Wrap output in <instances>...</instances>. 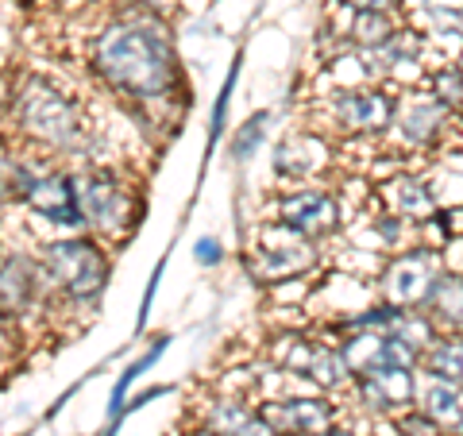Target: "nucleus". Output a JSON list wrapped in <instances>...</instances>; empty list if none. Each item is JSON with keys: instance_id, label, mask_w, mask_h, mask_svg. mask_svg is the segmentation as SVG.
Listing matches in <instances>:
<instances>
[{"instance_id": "nucleus-1", "label": "nucleus", "mask_w": 463, "mask_h": 436, "mask_svg": "<svg viewBox=\"0 0 463 436\" xmlns=\"http://www.w3.org/2000/svg\"><path fill=\"white\" fill-rule=\"evenodd\" d=\"M93 70L109 90L132 100H166L178 85V58L166 27L147 16H120L97 35Z\"/></svg>"}, {"instance_id": "nucleus-2", "label": "nucleus", "mask_w": 463, "mask_h": 436, "mask_svg": "<svg viewBox=\"0 0 463 436\" xmlns=\"http://www.w3.org/2000/svg\"><path fill=\"white\" fill-rule=\"evenodd\" d=\"M12 112H16V124L24 136H32L35 143H43V147H54V151H70L78 147L81 139V112L70 97H62L54 90V85L47 81H24V90L16 93V105H12Z\"/></svg>"}, {"instance_id": "nucleus-3", "label": "nucleus", "mask_w": 463, "mask_h": 436, "mask_svg": "<svg viewBox=\"0 0 463 436\" xmlns=\"http://www.w3.org/2000/svg\"><path fill=\"white\" fill-rule=\"evenodd\" d=\"M448 259L440 251H432L425 243H410L402 251L386 255L379 274H374V294L386 305H398V309H421L437 274L444 270Z\"/></svg>"}, {"instance_id": "nucleus-4", "label": "nucleus", "mask_w": 463, "mask_h": 436, "mask_svg": "<svg viewBox=\"0 0 463 436\" xmlns=\"http://www.w3.org/2000/svg\"><path fill=\"white\" fill-rule=\"evenodd\" d=\"M402 90L398 85H355V90L328 93V120L344 136L355 139H390V128L398 120Z\"/></svg>"}, {"instance_id": "nucleus-5", "label": "nucleus", "mask_w": 463, "mask_h": 436, "mask_svg": "<svg viewBox=\"0 0 463 436\" xmlns=\"http://www.w3.org/2000/svg\"><path fill=\"white\" fill-rule=\"evenodd\" d=\"M43 274L74 301H93L109 282V259L93 240H54L39 255Z\"/></svg>"}, {"instance_id": "nucleus-6", "label": "nucleus", "mask_w": 463, "mask_h": 436, "mask_svg": "<svg viewBox=\"0 0 463 436\" xmlns=\"http://www.w3.org/2000/svg\"><path fill=\"white\" fill-rule=\"evenodd\" d=\"M390 139L402 155H437L444 143L456 139V116L437 105L425 90H402L398 120L390 128Z\"/></svg>"}, {"instance_id": "nucleus-7", "label": "nucleus", "mask_w": 463, "mask_h": 436, "mask_svg": "<svg viewBox=\"0 0 463 436\" xmlns=\"http://www.w3.org/2000/svg\"><path fill=\"white\" fill-rule=\"evenodd\" d=\"M279 224L309 243H325L344 228L340 197L325 185H289L279 194Z\"/></svg>"}, {"instance_id": "nucleus-8", "label": "nucleus", "mask_w": 463, "mask_h": 436, "mask_svg": "<svg viewBox=\"0 0 463 436\" xmlns=\"http://www.w3.org/2000/svg\"><path fill=\"white\" fill-rule=\"evenodd\" d=\"M317 263H321L317 243L294 236V232L282 228L279 221L263 232V243L248 255V270L255 274V282H263V286H282V282L306 279L309 270H317Z\"/></svg>"}, {"instance_id": "nucleus-9", "label": "nucleus", "mask_w": 463, "mask_h": 436, "mask_svg": "<svg viewBox=\"0 0 463 436\" xmlns=\"http://www.w3.org/2000/svg\"><path fill=\"white\" fill-rule=\"evenodd\" d=\"M259 413L267 417L274 436H317L344 417V405L328 394H289V398L263 402Z\"/></svg>"}, {"instance_id": "nucleus-10", "label": "nucleus", "mask_w": 463, "mask_h": 436, "mask_svg": "<svg viewBox=\"0 0 463 436\" xmlns=\"http://www.w3.org/2000/svg\"><path fill=\"white\" fill-rule=\"evenodd\" d=\"M74 194H78V209H81V221L93 224L100 232H124L132 224V197L120 182L105 170H90L74 178Z\"/></svg>"}, {"instance_id": "nucleus-11", "label": "nucleus", "mask_w": 463, "mask_h": 436, "mask_svg": "<svg viewBox=\"0 0 463 436\" xmlns=\"http://www.w3.org/2000/svg\"><path fill=\"white\" fill-rule=\"evenodd\" d=\"M383 209H390L394 216H402L405 224H425L432 213L440 209V197L432 190V178L429 174H417V170H394L390 178L383 182Z\"/></svg>"}, {"instance_id": "nucleus-12", "label": "nucleus", "mask_w": 463, "mask_h": 436, "mask_svg": "<svg viewBox=\"0 0 463 436\" xmlns=\"http://www.w3.org/2000/svg\"><path fill=\"white\" fill-rule=\"evenodd\" d=\"M24 201L39 216H47L51 224H85L81 209H78V194H74V178H70V174H58V170L35 174L32 170L27 190H24Z\"/></svg>"}, {"instance_id": "nucleus-13", "label": "nucleus", "mask_w": 463, "mask_h": 436, "mask_svg": "<svg viewBox=\"0 0 463 436\" xmlns=\"http://www.w3.org/2000/svg\"><path fill=\"white\" fill-rule=\"evenodd\" d=\"M43 263L27 255H0V317H20L39 298Z\"/></svg>"}, {"instance_id": "nucleus-14", "label": "nucleus", "mask_w": 463, "mask_h": 436, "mask_svg": "<svg viewBox=\"0 0 463 436\" xmlns=\"http://www.w3.org/2000/svg\"><path fill=\"white\" fill-rule=\"evenodd\" d=\"M417 32L429 39L437 58H459L463 54V5H429L410 20Z\"/></svg>"}, {"instance_id": "nucleus-15", "label": "nucleus", "mask_w": 463, "mask_h": 436, "mask_svg": "<svg viewBox=\"0 0 463 436\" xmlns=\"http://www.w3.org/2000/svg\"><path fill=\"white\" fill-rule=\"evenodd\" d=\"M421 309L432 317V325L440 332L463 336V267L444 263V270L437 274V282H432Z\"/></svg>"}, {"instance_id": "nucleus-16", "label": "nucleus", "mask_w": 463, "mask_h": 436, "mask_svg": "<svg viewBox=\"0 0 463 436\" xmlns=\"http://www.w3.org/2000/svg\"><path fill=\"white\" fill-rule=\"evenodd\" d=\"M417 410H425L448 436H463V386L440 383V379H425L417 383Z\"/></svg>"}, {"instance_id": "nucleus-17", "label": "nucleus", "mask_w": 463, "mask_h": 436, "mask_svg": "<svg viewBox=\"0 0 463 436\" xmlns=\"http://www.w3.org/2000/svg\"><path fill=\"white\" fill-rule=\"evenodd\" d=\"M205 429L216 436H274V429L267 425V417L259 413V405H248L240 398H224L216 402L205 413Z\"/></svg>"}, {"instance_id": "nucleus-18", "label": "nucleus", "mask_w": 463, "mask_h": 436, "mask_svg": "<svg viewBox=\"0 0 463 436\" xmlns=\"http://www.w3.org/2000/svg\"><path fill=\"white\" fill-rule=\"evenodd\" d=\"M398 12H347V27H344V39L352 51H364V54H379L390 39L398 35Z\"/></svg>"}, {"instance_id": "nucleus-19", "label": "nucleus", "mask_w": 463, "mask_h": 436, "mask_svg": "<svg viewBox=\"0 0 463 436\" xmlns=\"http://www.w3.org/2000/svg\"><path fill=\"white\" fill-rule=\"evenodd\" d=\"M421 374H425V379H440V383L463 386V336L440 332V336L425 347Z\"/></svg>"}, {"instance_id": "nucleus-20", "label": "nucleus", "mask_w": 463, "mask_h": 436, "mask_svg": "<svg viewBox=\"0 0 463 436\" xmlns=\"http://www.w3.org/2000/svg\"><path fill=\"white\" fill-rule=\"evenodd\" d=\"M421 90L456 116L463 109V62L459 58H432L429 70H425Z\"/></svg>"}, {"instance_id": "nucleus-21", "label": "nucleus", "mask_w": 463, "mask_h": 436, "mask_svg": "<svg viewBox=\"0 0 463 436\" xmlns=\"http://www.w3.org/2000/svg\"><path fill=\"white\" fill-rule=\"evenodd\" d=\"M344 398L352 402L355 413H364V417H371V421H390L394 413H402V405L390 398V390L383 386L379 374H355L352 390H347Z\"/></svg>"}, {"instance_id": "nucleus-22", "label": "nucleus", "mask_w": 463, "mask_h": 436, "mask_svg": "<svg viewBox=\"0 0 463 436\" xmlns=\"http://www.w3.org/2000/svg\"><path fill=\"white\" fill-rule=\"evenodd\" d=\"M390 332H394L398 340H405L410 347H417L421 355H425V347L440 336V328L432 325V317H429L425 309H402V313H398V321H394V328H390Z\"/></svg>"}, {"instance_id": "nucleus-23", "label": "nucleus", "mask_w": 463, "mask_h": 436, "mask_svg": "<svg viewBox=\"0 0 463 436\" xmlns=\"http://www.w3.org/2000/svg\"><path fill=\"white\" fill-rule=\"evenodd\" d=\"M267 120H270V112H251L248 120H243V128H236V136H232V155H236V163H248V158L263 147Z\"/></svg>"}, {"instance_id": "nucleus-24", "label": "nucleus", "mask_w": 463, "mask_h": 436, "mask_svg": "<svg viewBox=\"0 0 463 436\" xmlns=\"http://www.w3.org/2000/svg\"><path fill=\"white\" fill-rule=\"evenodd\" d=\"M390 425V432L394 436H448L437 421H432L425 410H417V405H410V410H402V413H394L386 421Z\"/></svg>"}, {"instance_id": "nucleus-25", "label": "nucleus", "mask_w": 463, "mask_h": 436, "mask_svg": "<svg viewBox=\"0 0 463 436\" xmlns=\"http://www.w3.org/2000/svg\"><path fill=\"white\" fill-rule=\"evenodd\" d=\"M16 158H0V205L8 197H16Z\"/></svg>"}, {"instance_id": "nucleus-26", "label": "nucleus", "mask_w": 463, "mask_h": 436, "mask_svg": "<svg viewBox=\"0 0 463 436\" xmlns=\"http://www.w3.org/2000/svg\"><path fill=\"white\" fill-rule=\"evenodd\" d=\"M347 12H398V0H336Z\"/></svg>"}, {"instance_id": "nucleus-27", "label": "nucleus", "mask_w": 463, "mask_h": 436, "mask_svg": "<svg viewBox=\"0 0 463 436\" xmlns=\"http://www.w3.org/2000/svg\"><path fill=\"white\" fill-rule=\"evenodd\" d=\"M221 240H197V263H205V267H213V263H221Z\"/></svg>"}, {"instance_id": "nucleus-28", "label": "nucleus", "mask_w": 463, "mask_h": 436, "mask_svg": "<svg viewBox=\"0 0 463 436\" xmlns=\"http://www.w3.org/2000/svg\"><path fill=\"white\" fill-rule=\"evenodd\" d=\"M317 436H359V432H355V425H347V421L340 417V421H336V425H328V429H321V432H317Z\"/></svg>"}, {"instance_id": "nucleus-29", "label": "nucleus", "mask_w": 463, "mask_h": 436, "mask_svg": "<svg viewBox=\"0 0 463 436\" xmlns=\"http://www.w3.org/2000/svg\"><path fill=\"white\" fill-rule=\"evenodd\" d=\"M456 139H459V143H463V109H459V112H456Z\"/></svg>"}, {"instance_id": "nucleus-30", "label": "nucleus", "mask_w": 463, "mask_h": 436, "mask_svg": "<svg viewBox=\"0 0 463 436\" xmlns=\"http://www.w3.org/2000/svg\"><path fill=\"white\" fill-rule=\"evenodd\" d=\"M147 5H151V8H174L178 0H147Z\"/></svg>"}, {"instance_id": "nucleus-31", "label": "nucleus", "mask_w": 463, "mask_h": 436, "mask_svg": "<svg viewBox=\"0 0 463 436\" xmlns=\"http://www.w3.org/2000/svg\"><path fill=\"white\" fill-rule=\"evenodd\" d=\"M194 436H216V432H209V429H201V432H194Z\"/></svg>"}, {"instance_id": "nucleus-32", "label": "nucleus", "mask_w": 463, "mask_h": 436, "mask_svg": "<svg viewBox=\"0 0 463 436\" xmlns=\"http://www.w3.org/2000/svg\"><path fill=\"white\" fill-rule=\"evenodd\" d=\"M459 62H463V54H459Z\"/></svg>"}]
</instances>
